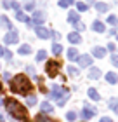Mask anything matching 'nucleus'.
I'll return each instance as SVG.
<instances>
[{
	"label": "nucleus",
	"mask_w": 118,
	"mask_h": 122,
	"mask_svg": "<svg viewBox=\"0 0 118 122\" xmlns=\"http://www.w3.org/2000/svg\"><path fill=\"white\" fill-rule=\"evenodd\" d=\"M10 91L16 94H28L31 91V82L24 75H16L10 82Z\"/></svg>",
	"instance_id": "1"
},
{
	"label": "nucleus",
	"mask_w": 118,
	"mask_h": 122,
	"mask_svg": "<svg viewBox=\"0 0 118 122\" xmlns=\"http://www.w3.org/2000/svg\"><path fill=\"white\" fill-rule=\"evenodd\" d=\"M5 107H7V112L12 115L14 119H18L21 122H30L28 117H26V110L21 107L16 99H7V101H5Z\"/></svg>",
	"instance_id": "2"
},
{
	"label": "nucleus",
	"mask_w": 118,
	"mask_h": 122,
	"mask_svg": "<svg viewBox=\"0 0 118 122\" xmlns=\"http://www.w3.org/2000/svg\"><path fill=\"white\" fill-rule=\"evenodd\" d=\"M50 96H52V99H56L57 107H63V105L66 103V99L70 98V91L68 89H63L61 86H52V92H50Z\"/></svg>",
	"instance_id": "3"
},
{
	"label": "nucleus",
	"mask_w": 118,
	"mask_h": 122,
	"mask_svg": "<svg viewBox=\"0 0 118 122\" xmlns=\"http://www.w3.org/2000/svg\"><path fill=\"white\" fill-rule=\"evenodd\" d=\"M18 40H19V35H18L16 30H10L9 33H5V37H4V44H7V46L18 44Z\"/></svg>",
	"instance_id": "4"
},
{
	"label": "nucleus",
	"mask_w": 118,
	"mask_h": 122,
	"mask_svg": "<svg viewBox=\"0 0 118 122\" xmlns=\"http://www.w3.org/2000/svg\"><path fill=\"white\" fill-rule=\"evenodd\" d=\"M57 70H59V63H57V61H47L45 71H47L49 77H56V75H57Z\"/></svg>",
	"instance_id": "5"
},
{
	"label": "nucleus",
	"mask_w": 118,
	"mask_h": 122,
	"mask_svg": "<svg viewBox=\"0 0 118 122\" xmlns=\"http://www.w3.org/2000/svg\"><path fill=\"white\" fill-rule=\"evenodd\" d=\"M94 115H95V108L83 105V110H82V119H83V120H89V119H92Z\"/></svg>",
	"instance_id": "6"
},
{
	"label": "nucleus",
	"mask_w": 118,
	"mask_h": 122,
	"mask_svg": "<svg viewBox=\"0 0 118 122\" xmlns=\"http://www.w3.org/2000/svg\"><path fill=\"white\" fill-rule=\"evenodd\" d=\"M76 61L80 63L82 68H87V66H90V65H92V58H90V56H87V54H80Z\"/></svg>",
	"instance_id": "7"
},
{
	"label": "nucleus",
	"mask_w": 118,
	"mask_h": 122,
	"mask_svg": "<svg viewBox=\"0 0 118 122\" xmlns=\"http://www.w3.org/2000/svg\"><path fill=\"white\" fill-rule=\"evenodd\" d=\"M31 21H33L35 25H38V26H40V25L43 23V21H45V14H43L42 10H35V12H33V18H31Z\"/></svg>",
	"instance_id": "8"
},
{
	"label": "nucleus",
	"mask_w": 118,
	"mask_h": 122,
	"mask_svg": "<svg viewBox=\"0 0 118 122\" xmlns=\"http://www.w3.org/2000/svg\"><path fill=\"white\" fill-rule=\"evenodd\" d=\"M35 30H37V35L40 37V38H49V37H50V30L45 28V26H42V25H40V26H37Z\"/></svg>",
	"instance_id": "9"
},
{
	"label": "nucleus",
	"mask_w": 118,
	"mask_h": 122,
	"mask_svg": "<svg viewBox=\"0 0 118 122\" xmlns=\"http://www.w3.org/2000/svg\"><path fill=\"white\" fill-rule=\"evenodd\" d=\"M68 40H70L71 44H80V42H82V37H80V33H78V31H73V33H70V35H68Z\"/></svg>",
	"instance_id": "10"
},
{
	"label": "nucleus",
	"mask_w": 118,
	"mask_h": 122,
	"mask_svg": "<svg viewBox=\"0 0 118 122\" xmlns=\"http://www.w3.org/2000/svg\"><path fill=\"white\" fill-rule=\"evenodd\" d=\"M0 26L5 28V30H12V25H10V21H9L7 16H0Z\"/></svg>",
	"instance_id": "11"
},
{
	"label": "nucleus",
	"mask_w": 118,
	"mask_h": 122,
	"mask_svg": "<svg viewBox=\"0 0 118 122\" xmlns=\"http://www.w3.org/2000/svg\"><path fill=\"white\" fill-rule=\"evenodd\" d=\"M78 21H80V16H78V12H76V10H71V12L68 14V23L75 25V23H78Z\"/></svg>",
	"instance_id": "12"
},
{
	"label": "nucleus",
	"mask_w": 118,
	"mask_h": 122,
	"mask_svg": "<svg viewBox=\"0 0 118 122\" xmlns=\"http://www.w3.org/2000/svg\"><path fill=\"white\" fill-rule=\"evenodd\" d=\"M78 56H80V54H78V51H76L75 47H70V49H68V59H70V61H76Z\"/></svg>",
	"instance_id": "13"
},
{
	"label": "nucleus",
	"mask_w": 118,
	"mask_h": 122,
	"mask_svg": "<svg viewBox=\"0 0 118 122\" xmlns=\"http://www.w3.org/2000/svg\"><path fill=\"white\" fill-rule=\"evenodd\" d=\"M92 54H94L95 58H104L106 56V49L104 47H94L92 49Z\"/></svg>",
	"instance_id": "14"
},
{
	"label": "nucleus",
	"mask_w": 118,
	"mask_h": 122,
	"mask_svg": "<svg viewBox=\"0 0 118 122\" xmlns=\"http://www.w3.org/2000/svg\"><path fill=\"white\" fill-rule=\"evenodd\" d=\"M89 79H94V80H95V79H101V70L92 66L90 71H89Z\"/></svg>",
	"instance_id": "15"
},
{
	"label": "nucleus",
	"mask_w": 118,
	"mask_h": 122,
	"mask_svg": "<svg viewBox=\"0 0 118 122\" xmlns=\"http://www.w3.org/2000/svg\"><path fill=\"white\" fill-rule=\"evenodd\" d=\"M92 30H94V31H97V33H103V31H104V23H101V21H94Z\"/></svg>",
	"instance_id": "16"
},
{
	"label": "nucleus",
	"mask_w": 118,
	"mask_h": 122,
	"mask_svg": "<svg viewBox=\"0 0 118 122\" xmlns=\"http://www.w3.org/2000/svg\"><path fill=\"white\" fill-rule=\"evenodd\" d=\"M87 94H89V98H90V99H94V101H99V99H101V98H99V92L95 91L94 87H90V89L87 91Z\"/></svg>",
	"instance_id": "17"
},
{
	"label": "nucleus",
	"mask_w": 118,
	"mask_h": 122,
	"mask_svg": "<svg viewBox=\"0 0 118 122\" xmlns=\"http://www.w3.org/2000/svg\"><path fill=\"white\" fill-rule=\"evenodd\" d=\"M95 9H97V12H108L109 5L104 4V2H97V4H95Z\"/></svg>",
	"instance_id": "18"
},
{
	"label": "nucleus",
	"mask_w": 118,
	"mask_h": 122,
	"mask_svg": "<svg viewBox=\"0 0 118 122\" xmlns=\"http://www.w3.org/2000/svg\"><path fill=\"white\" fill-rule=\"evenodd\" d=\"M106 80H108L109 84H116V82H118V75L115 73V71H109V73L106 75Z\"/></svg>",
	"instance_id": "19"
},
{
	"label": "nucleus",
	"mask_w": 118,
	"mask_h": 122,
	"mask_svg": "<svg viewBox=\"0 0 118 122\" xmlns=\"http://www.w3.org/2000/svg\"><path fill=\"white\" fill-rule=\"evenodd\" d=\"M40 108H42V113H43V112H45V113H50V112L54 110V107H52V105H50L49 101H43Z\"/></svg>",
	"instance_id": "20"
},
{
	"label": "nucleus",
	"mask_w": 118,
	"mask_h": 122,
	"mask_svg": "<svg viewBox=\"0 0 118 122\" xmlns=\"http://www.w3.org/2000/svg\"><path fill=\"white\" fill-rule=\"evenodd\" d=\"M18 52L19 54H30L31 52V46H30V44H24V46H21L18 49Z\"/></svg>",
	"instance_id": "21"
},
{
	"label": "nucleus",
	"mask_w": 118,
	"mask_h": 122,
	"mask_svg": "<svg viewBox=\"0 0 118 122\" xmlns=\"http://www.w3.org/2000/svg\"><path fill=\"white\" fill-rule=\"evenodd\" d=\"M16 19H18V21H23V23H26V21H28V16L23 12V10H16Z\"/></svg>",
	"instance_id": "22"
},
{
	"label": "nucleus",
	"mask_w": 118,
	"mask_h": 122,
	"mask_svg": "<svg viewBox=\"0 0 118 122\" xmlns=\"http://www.w3.org/2000/svg\"><path fill=\"white\" fill-rule=\"evenodd\" d=\"M52 52L56 54V56H57V54H61V52H63V46H61V44H57V42H56L54 46H52Z\"/></svg>",
	"instance_id": "23"
},
{
	"label": "nucleus",
	"mask_w": 118,
	"mask_h": 122,
	"mask_svg": "<svg viewBox=\"0 0 118 122\" xmlns=\"http://www.w3.org/2000/svg\"><path fill=\"white\" fill-rule=\"evenodd\" d=\"M26 103H28V107H35V105H37V98L35 96H28Z\"/></svg>",
	"instance_id": "24"
},
{
	"label": "nucleus",
	"mask_w": 118,
	"mask_h": 122,
	"mask_svg": "<svg viewBox=\"0 0 118 122\" xmlns=\"http://www.w3.org/2000/svg\"><path fill=\"white\" fill-rule=\"evenodd\" d=\"M37 122H54V120H50V119L47 117V115L40 113V115H38V117H37Z\"/></svg>",
	"instance_id": "25"
},
{
	"label": "nucleus",
	"mask_w": 118,
	"mask_h": 122,
	"mask_svg": "<svg viewBox=\"0 0 118 122\" xmlns=\"http://www.w3.org/2000/svg\"><path fill=\"white\" fill-rule=\"evenodd\" d=\"M76 9L80 10V12H83V10H87V9H89V5H87V4H83V2H76Z\"/></svg>",
	"instance_id": "26"
},
{
	"label": "nucleus",
	"mask_w": 118,
	"mask_h": 122,
	"mask_svg": "<svg viewBox=\"0 0 118 122\" xmlns=\"http://www.w3.org/2000/svg\"><path fill=\"white\" fill-rule=\"evenodd\" d=\"M75 0H59V7H70Z\"/></svg>",
	"instance_id": "27"
},
{
	"label": "nucleus",
	"mask_w": 118,
	"mask_h": 122,
	"mask_svg": "<svg viewBox=\"0 0 118 122\" xmlns=\"http://www.w3.org/2000/svg\"><path fill=\"white\" fill-rule=\"evenodd\" d=\"M45 58H47V52L45 51H38L37 52V61H43Z\"/></svg>",
	"instance_id": "28"
},
{
	"label": "nucleus",
	"mask_w": 118,
	"mask_h": 122,
	"mask_svg": "<svg viewBox=\"0 0 118 122\" xmlns=\"http://www.w3.org/2000/svg\"><path fill=\"white\" fill-rule=\"evenodd\" d=\"M109 108H111V110H116V108H118V99H116V98H111V99H109Z\"/></svg>",
	"instance_id": "29"
},
{
	"label": "nucleus",
	"mask_w": 118,
	"mask_h": 122,
	"mask_svg": "<svg viewBox=\"0 0 118 122\" xmlns=\"http://www.w3.org/2000/svg\"><path fill=\"white\" fill-rule=\"evenodd\" d=\"M108 23L113 25V26H116L118 25V18H116V16H108Z\"/></svg>",
	"instance_id": "30"
},
{
	"label": "nucleus",
	"mask_w": 118,
	"mask_h": 122,
	"mask_svg": "<svg viewBox=\"0 0 118 122\" xmlns=\"http://www.w3.org/2000/svg\"><path fill=\"white\" fill-rule=\"evenodd\" d=\"M68 73L73 75V77H76L78 75V68H75V66H68Z\"/></svg>",
	"instance_id": "31"
},
{
	"label": "nucleus",
	"mask_w": 118,
	"mask_h": 122,
	"mask_svg": "<svg viewBox=\"0 0 118 122\" xmlns=\"http://www.w3.org/2000/svg\"><path fill=\"white\" fill-rule=\"evenodd\" d=\"M75 28H76V31H78V33H80V31L85 30V25H82L80 21H78V23H75Z\"/></svg>",
	"instance_id": "32"
},
{
	"label": "nucleus",
	"mask_w": 118,
	"mask_h": 122,
	"mask_svg": "<svg viewBox=\"0 0 118 122\" xmlns=\"http://www.w3.org/2000/svg\"><path fill=\"white\" fill-rule=\"evenodd\" d=\"M66 119H68V120H75L76 119V113L75 112H68V113H66Z\"/></svg>",
	"instance_id": "33"
},
{
	"label": "nucleus",
	"mask_w": 118,
	"mask_h": 122,
	"mask_svg": "<svg viewBox=\"0 0 118 122\" xmlns=\"http://www.w3.org/2000/svg\"><path fill=\"white\" fill-rule=\"evenodd\" d=\"M111 63H113V66H118V54H113V56H111Z\"/></svg>",
	"instance_id": "34"
},
{
	"label": "nucleus",
	"mask_w": 118,
	"mask_h": 122,
	"mask_svg": "<svg viewBox=\"0 0 118 122\" xmlns=\"http://www.w3.org/2000/svg\"><path fill=\"white\" fill-rule=\"evenodd\" d=\"M2 5H4L5 9H10V5H12V0H4V2H2Z\"/></svg>",
	"instance_id": "35"
},
{
	"label": "nucleus",
	"mask_w": 118,
	"mask_h": 122,
	"mask_svg": "<svg viewBox=\"0 0 118 122\" xmlns=\"http://www.w3.org/2000/svg\"><path fill=\"white\" fill-rule=\"evenodd\" d=\"M35 9V2H28L26 4V10H33Z\"/></svg>",
	"instance_id": "36"
},
{
	"label": "nucleus",
	"mask_w": 118,
	"mask_h": 122,
	"mask_svg": "<svg viewBox=\"0 0 118 122\" xmlns=\"http://www.w3.org/2000/svg\"><path fill=\"white\" fill-rule=\"evenodd\" d=\"M28 71H30V75H33V77H35V68H33V66H28V68H26Z\"/></svg>",
	"instance_id": "37"
},
{
	"label": "nucleus",
	"mask_w": 118,
	"mask_h": 122,
	"mask_svg": "<svg viewBox=\"0 0 118 122\" xmlns=\"http://www.w3.org/2000/svg\"><path fill=\"white\" fill-rule=\"evenodd\" d=\"M4 56L7 58V59H10V58H12V54H10L9 51H5V49H4Z\"/></svg>",
	"instance_id": "38"
},
{
	"label": "nucleus",
	"mask_w": 118,
	"mask_h": 122,
	"mask_svg": "<svg viewBox=\"0 0 118 122\" xmlns=\"http://www.w3.org/2000/svg\"><path fill=\"white\" fill-rule=\"evenodd\" d=\"M99 122H113L109 117H103V119H99Z\"/></svg>",
	"instance_id": "39"
},
{
	"label": "nucleus",
	"mask_w": 118,
	"mask_h": 122,
	"mask_svg": "<svg viewBox=\"0 0 118 122\" xmlns=\"http://www.w3.org/2000/svg\"><path fill=\"white\" fill-rule=\"evenodd\" d=\"M12 9H16V10H19V4L18 2H12V5H10Z\"/></svg>",
	"instance_id": "40"
},
{
	"label": "nucleus",
	"mask_w": 118,
	"mask_h": 122,
	"mask_svg": "<svg viewBox=\"0 0 118 122\" xmlns=\"http://www.w3.org/2000/svg\"><path fill=\"white\" fill-rule=\"evenodd\" d=\"M108 49H109V51H111V52H113V51H115V49H116V46H115V44H109V46H108Z\"/></svg>",
	"instance_id": "41"
},
{
	"label": "nucleus",
	"mask_w": 118,
	"mask_h": 122,
	"mask_svg": "<svg viewBox=\"0 0 118 122\" xmlns=\"http://www.w3.org/2000/svg\"><path fill=\"white\" fill-rule=\"evenodd\" d=\"M2 56H4V49L0 47V58H2Z\"/></svg>",
	"instance_id": "42"
},
{
	"label": "nucleus",
	"mask_w": 118,
	"mask_h": 122,
	"mask_svg": "<svg viewBox=\"0 0 118 122\" xmlns=\"http://www.w3.org/2000/svg\"><path fill=\"white\" fill-rule=\"evenodd\" d=\"M87 2H89V4H94V0H87Z\"/></svg>",
	"instance_id": "43"
},
{
	"label": "nucleus",
	"mask_w": 118,
	"mask_h": 122,
	"mask_svg": "<svg viewBox=\"0 0 118 122\" xmlns=\"http://www.w3.org/2000/svg\"><path fill=\"white\" fill-rule=\"evenodd\" d=\"M0 122H4V117H2V115H0Z\"/></svg>",
	"instance_id": "44"
},
{
	"label": "nucleus",
	"mask_w": 118,
	"mask_h": 122,
	"mask_svg": "<svg viewBox=\"0 0 118 122\" xmlns=\"http://www.w3.org/2000/svg\"><path fill=\"white\" fill-rule=\"evenodd\" d=\"M0 107H2V98H0Z\"/></svg>",
	"instance_id": "45"
},
{
	"label": "nucleus",
	"mask_w": 118,
	"mask_h": 122,
	"mask_svg": "<svg viewBox=\"0 0 118 122\" xmlns=\"http://www.w3.org/2000/svg\"><path fill=\"white\" fill-rule=\"evenodd\" d=\"M0 89H2V80H0Z\"/></svg>",
	"instance_id": "46"
},
{
	"label": "nucleus",
	"mask_w": 118,
	"mask_h": 122,
	"mask_svg": "<svg viewBox=\"0 0 118 122\" xmlns=\"http://www.w3.org/2000/svg\"><path fill=\"white\" fill-rule=\"evenodd\" d=\"M116 112H118V108H116Z\"/></svg>",
	"instance_id": "47"
}]
</instances>
